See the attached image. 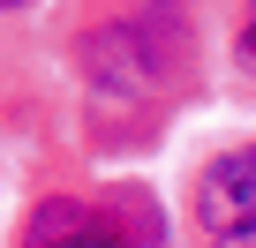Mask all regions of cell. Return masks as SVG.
<instances>
[{"label": "cell", "mask_w": 256, "mask_h": 248, "mask_svg": "<svg viewBox=\"0 0 256 248\" xmlns=\"http://www.w3.org/2000/svg\"><path fill=\"white\" fill-rule=\"evenodd\" d=\"M0 8H30V0H0Z\"/></svg>", "instance_id": "cell-5"}, {"label": "cell", "mask_w": 256, "mask_h": 248, "mask_svg": "<svg viewBox=\"0 0 256 248\" xmlns=\"http://www.w3.org/2000/svg\"><path fill=\"white\" fill-rule=\"evenodd\" d=\"M23 248H144V241H128L106 211H90V203H76V196H53V203L30 211Z\"/></svg>", "instance_id": "cell-3"}, {"label": "cell", "mask_w": 256, "mask_h": 248, "mask_svg": "<svg viewBox=\"0 0 256 248\" xmlns=\"http://www.w3.org/2000/svg\"><path fill=\"white\" fill-rule=\"evenodd\" d=\"M234 53H241V68L256 75V0H248V15H241V38H234Z\"/></svg>", "instance_id": "cell-4"}, {"label": "cell", "mask_w": 256, "mask_h": 248, "mask_svg": "<svg viewBox=\"0 0 256 248\" xmlns=\"http://www.w3.org/2000/svg\"><path fill=\"white\" fill-rule=\"evenodd\" d=\"M181 60H188V38L166 15H106L76 38V68L106 98H166Z\"/></svg>", "instance_id": "cell-1"}, {"label": "cell", "mask_w": 256, "mask_h": 248, "mask_svg": "<svg viewBox=\"0 0 256 248\" xmlns=\"http://www.w3.org/2000/svg\"><path fill=\"white\" fill-rule=\"evenodd\" d=\"M196 233L211 248H256V143L226 151L196 181Z\"/></svg>", "instance_id": "cell-2"}]
</instances>
